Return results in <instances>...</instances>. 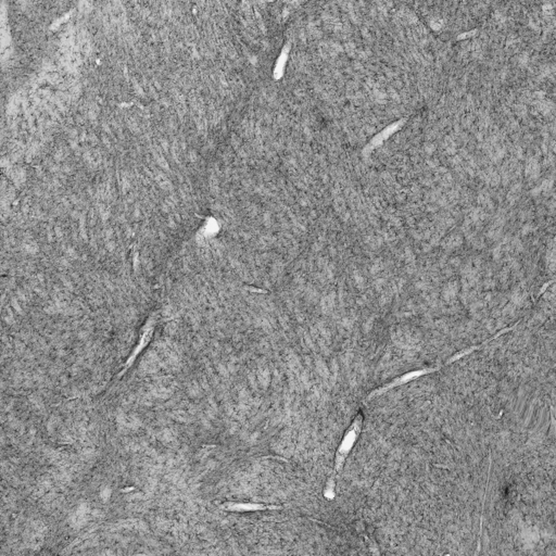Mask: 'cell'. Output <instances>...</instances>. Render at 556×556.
Listing matches in <instances>:
<instances>
[{
  "instance_id": "6da1fadb",
  "label": "cell",
  "mask_w": 556,
  "mask_h": 556,
  "mask_svg": "<svg viewBox=\"0 0 556 556\" xmlns=\"http://www.w3.org/2000/svg\"><path fill=\"white\" fill-rule=\"evenodd\" d=\"M362 425H363V418H362L361 414H358V415L354 418V422H352L351 426L349 427V429L347 430L346 434H344V439H342L340 448L337 450L336 458H335V470L332 477H330V484L328 486V488H326V491H325V494H326L328 497H330V494H332V489H334L335 486V477H336L340 470H342L349 452L351 451L352 448H354V444H356V439H358V434H360L361 429H362Z\"/></svg>"
},
{
  "instance_id": "7a4b0ae2",
  "label": "cell",
  "mask_w": 556,
  "mask_h": 556,
  "mask_svg": "<svg viewBox=\"0 0 556 556\" xmlns=\"http://www.w3.org/2000/svg\"><path fill=\"white\" fill-rule=\"evenodd\" d=\"M155 326H157V313L155 312L149 316L148 320L146 321L143 328H141L138 344H137L133 354L127 358V363L124 364V368L119 372V374L117 375V377H122L123 375L127 372V370L133 366L135 361H136L137 356L146 349V347L148 346L149 344H150L153 334H155Z\"/></svg>"
},
{
  "instance_id": "3957f363",
  "label": "cell",
  "mask_w": 556,
  "mask_h": 556,
  "mask_svg": "<svg viewBox=\"0 0 556 556\" xmlns=\"http://www.w3.org/2000/svg\"><path fill=\"white\" fill-rule=\"evenodd\" d=\"M223 511L232 513H254V512L277 511L282 510V505L275 504L252 503V502H225L220 506Z\"/></svg>"
}]
</instances>
